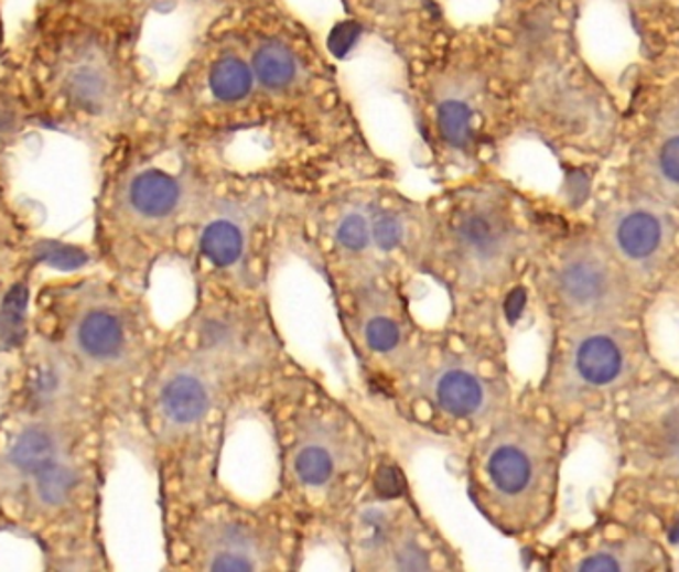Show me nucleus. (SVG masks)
<instances>
[{"label":"nucleus","mask_w":679,"mask_h":572,"mask_svg":"<svg viewBox=\"0 0 679 572\" xmlns=\"http://www.w3.org/2000/svg\"><path fill=\"white\" fill-rule=\"evenodd\" d=\"M398 381L413 408L453 432H481L507 410V384L475 342L418 346Z\"/></svg>","instance_id":"obj_3"},{"label":"nucleus","mask_w":679,"mask_h":572,"mask_svg":"<svg viewBox=\"0 0 679 572\" xmlns=\"http://www.w3.org/2000/svg\"><path fill=\"white\" fill-rule=\"evenodd\" d=\"M229 386L191 350L161 381L158 406L165 423L183 435L209 433L220 415Z\"/></svg>","instance_id":"obj_11"},{"label":"nucleus","mask_w":679,"mask_h":572,"mask_svg":"<svg viewBox=\"0 0 679 572\" xmlns=\"http://www.w3.org/2000/svg\"><path fill=\"white\" fill-rule=\"evenodd\" d=\"M638 361L632 332L608 322H582L560 350L559 380L580 392H606L628 380Z\"/></svg>","instance_id":"obj_10"},{"label":"nucleus","mask_w":679,"mask_h":572,"mask_svg":"<svg viewBox=\"0 0 679 572\" xmlns=\"http://www.w3.org/2000/svg\"><path fill=\"white\" fill-rule=\"evenodd\" d=\"M656 552L644 541L602 542L580 554L574 571H639L656 566Z\"/></svg>","instance_id":"obj_15"},{"label":"nucleus","mask_w":679,"mask_h":572,"mask_svg":"<svg viewBox=\"0 0 679 572\" xmlns=\"http://www.w3.org/2000/svg\"><path fill=\"white\" fill-rule=\"evenodd\" d=\"M36 495L48 507H61L71 499L78 487V475L71 465L54 462L44 472L34 475Z\"/></svg>","instance_id":"obj_24"},{"label":"nucleus","mask_w":679,"mask_h":572,"mask_svg":"<svg viewBox=\"0 0 679 572\" xmlns=\"http://www.w3.org/2000/svg\"><path fill=\"white\" fill-rule=\"evenodd\" d=\"M17 123V111L7 100H0V133L12 130Z\"/></svg>","instance_id":"obj_29"},{"label":"nucleus","mask_w":679,"mask_h":572,"mask_svg":"<svg viewBox=\"0 0 679 572\" xmlns=\"http://www.w3.org/2000/svg\"><path fill=\"white\" fill-rule=\"evenodd\" d=\"M58 388H61V376L54 368H41L32 378V393L41 402L54 400Z\"/></svg>","instance_id":"obj_27"},{"label":"nucleus","mask_w":679,"mask_h":572,"mask_svg":"<svg viewBox=\"0 0 679 572\" xmlns=\"http://www.w3.org/2000/svg\"><path fill=\"white\" fill-rule=\"evenodd\" d=\"M519 252L520 231L509 207L497 195L475 193L451 209L425 265L443 272L455 291L475 296L509 281Z\"/></svg>","instance_id":"obj_4"},{"label":"nucleus","mask_w":679,"mask_h":572,"mask_svg":"<svg viewBox=\"0 0 679 572\" xmlns=\"http://www.w3.org/2000/svg\"><path fill=\"white\" fill-rule=\"evenodd\" d=\"M616 257L634 267H648L656 261L666 245V227L658 215L634 209L619 217L612 231Z\"/></svg>","instance_id":"obj_13"},{"label":"nucleus","mask_w":679,"mask_h":572,"mask_svg":"<svg viewBox=\"0 0 679 572\" xmlns=\"http://www.w3.org/2000/svg\"><path fill=\"white\" fill-rule=\"evenodd\" d=\"M659 171L666 180L679 185V136L669 138L659 150Z\"/></svg>","instance_id":"obj_28"},{"label":"nucleus","mask_w":679,"mask_h":572,"mask_svg":"<svg viewBox=\"0 0 679 572\" xmlns=\"http://www.w3.org/2000/svg\"><path fill=\"white\" fill-rule=\"evenodd\" d=\"M360 36V26L356 22H340L334 32L330 34V51L338 56H344L354 48Z\"/></svg>","instance_id":"obj_26"},{"label":"nucleus","mask_w":679,"mask_h":572,"mask_svg":"<svg viewBox=\"0 0 679 572\" xmlns=\"http://www.w3.org/2000/svg\"><path fill=\"white\" fill-rule=\"evenodd\" d=\"M201 360L227 386L265 376L279 361V342L259 304L211 292L191 326Z\"/></svg>","instance_id":"obj_5"},{"label":"nucleus","mask_w":679,"mask_h":572,"mask_svg":"<svg viewBox=\"0 0 679 572\" xmlns=\"http://www.w3.org/2000/svg\"><path fill=\"white\" fill-rule=\"evenodd\" d=\"M342 321L362 360L371 366H390L396 376H400L420 346L406 301L390 279L346 287Z\"/></svg>","instance_id":"obj_8"},{"label":"nucleus","mask_w":679,"mask_h":572,"mask_svg":"<svg viewBox=\"0 0 679 572\" xmlns=\"http://www.w3.org/2000/svg\"><path fill=\"white\" fill-rule=\"evenodd\" d=\"M29 311V289L14 284L0 304V346L11 350L24 341V316Z\"/></svg>","instance_id":"obj_23"},{"label":"nucleus","mask_w":679,"mask_h":572,"mask_svg":"<svg viewBox=\"0 0 679 572\" xmlns=\"http://www.w3.org/2000/svg\"><path fill=\"white\" fill-rule=\"evenodd\" d=\"M64 91L76 108L90 114L101 111L110 101V76L100 64L84 62L68 72L64 80Z\"/></svg>","instance_id":"obj_18"},{"label":"nucleus","mask_w":679,"mask_h":572,"mask_svg":"<svg viewBox=\"0 0 679 572\" xmlns=\"http://www.w3.org/2000/svg\"><path fill=\"white\" fill-rule=\"evenodd\" d=\"M255 82V72L249 64L237 58V56H225L215 62L211 68L209 88L213 96L220 101L235 104L249 96Z\"/></svg>","instance_id":"obj_22"},{"label":"nucleus","mask_w":679,"mask_h":572,"mask_svg":"<svg viewBox=\"0 0 679 572\" xmlns=\"http://www.w3.org/2000/svg\"><path fill=\"white\" fill-rule=\"evenodd\" d=\"M559 475V447L545 423L527 413H500L473 445L467 487L479 511L509 535L547 521Z\"/></svg>","instance_id":"obj_1"},{"label":"nucleus","mask_w":679,"mask_h":572,"mask_svg":"<svg viewBox=\"0 0 679 572\" xmlns=\"http://www.w3.org/2000/svg\"><path fill=\"white\" fill-rule=\"evenodd\" d=\"M549 287L560 311L582 322H608L628 306V282L618 262L592 245L559 255Z\"/></svg>","instance_id":"obj_9"},{"label":"nucleus","mask_w":679,"mask_h":572,"mask_svg":"<svg viewBox=\"0 0 679 572\" xmlns=\"http://www.w3.org/2000/svg\"><path fill=\"white\" fill-rule=\"evenodd\" d=\"M183 183L163 170H146L131 180L128 202L136 215L146 222H168L180 212Z\"/></svg>","instance_id":"obj_14"},{"label":"nucleus","mask_w":679,"mask_h":572,"mask_svg":"<svg viewBox=\"0 0 679 572\" xmlns=\"http://www.w3.org/2000/svg\"><path fill=\"white\" fill-rule=\"evenodd\" d=\"M255 239L247 219L233 213H213L201 227L197 255L223 279L240 277L255 261Z\"/></svg>","instance_id":"obj_12"},{"label":"nucleus","mask_w":679,"mask_h":572,"mask_svg":"<svg viewBox=\"0 0 679 572\" xmlns=\"http://www.w3.org/2000/svg\"><path fill=\"white\" fill-rule=\"evenodd\" d=\"M297 61L289 46L280 42H265L252 58L255 78L269 90H284L297 78Z\"/></svg>","instance_id":"obj_21"},{"label":"nucleus","mask_w":679,"mask_h":572,"mask_svg":"<svg viewBox=\"0 0 679 572\" xmlns=\"http://www.w3.org/2000/svg\"><path fill=\"white\" fill-rule=\"evenodd\" d=\"M56 442L51 433L42 428H29L17 435L11 445L9 460L19 472L26 475H39L56 460Z\"/></svg>","instance_id":"obj_20"},{"label":"nucleus","mask_w":679,"mask_h":572,"mask_svg":"<svg viewBox=\"0 0 679 572\" xmlns=\"http://www.w3.org/2000/svg\"><path fill=\"white\" fill-rule=\"evenodd\" d=\"M282 483L300 507L346 509L370 475V442L328 398L302 400L280 423Z\"/></svg>","instance_id":"obj_2"},{"label":"nucleus","mask_w":679,"mask_h":572,"mask_svg":"<svg viewBox=\"0 0 679 572\" xmlns=\"http://www.w3.org/2000/svg\"><path fill=\"white\" fill-rule=\"evenodd\" d=\"M435 126L440 131L441 141L451 150L461 153L473 150L477 138V123L470 100L461 96L443 98L435 110Z\"/></svg>","instance_id":"obj_17"},{"label":"nucleus","mask_w":679,"mask_h":572,"mask_svg":"<svg viewBox=\"0 0 679 572\" xmlns=\"http://www.w3.org/2000/svg\"><path fill=\"white\" fill-rule=\"evenodd\" d=\"M78 344L86 356L108 361L120 356L126 346L123 322L110 311H91L78 326Z\"/></svg>","instance_id":"obj_16"},{"label":"nucleus","mask_w":679,"mask_h":572,"mask_svg":"<svg viewBox=\"0 0 679 572\" xmlns=\"http://www.w3.org/2000/svg\"><path fill=\"white\" fill-rule=\"evenodd\" d=\"M34 261L44 262L56 271H76L88 262V255L84 249L64 245L58 241H42L34 247Z\"/></svg>","instance_id":"obj_25"},{"label":"nucleus","mask_w":679,"mask_h":572,"mask_svg":"<svg viewBox=\"0 0 679 572\" xmlns=\"http://www.w3.org/2000/svg\"><path fill=\"white\" fill-rule=\"evenodd\" d=\"M648 428L644 432V447L649 457L668 465L669 470H679V406L659 408L658 413L649 418Z\"/></svg>","instance_id":"obj_19"},{"label":"nucleus","mask_w":679,"mask_h":572,"mask_svg":"<svg viewBox=\"0 0 679 572\" xmlns=\"http://www.w3.org/2000/svg\"><path fill=\"white\" fill-rule=\"evenodd\" d=\"M669 542L671 544H678L679 547V515L676 517V521L671 522V527H669Z\"/></svg>","instance_id":"obj_30"},{"label":"nucleus","mask_w":679,"mask_h":572,"mask_svg":"<svg viewBox=\"0 0 679 572\" xmlns=\"http://www.w3.org/2000/svg\"><path fill=\"white\" fill-rule=\"evenodd\" d=\"M354 566L362 571H435L445 559L420 521L408 492L396 497L368 493L348 519Z\"/></svg>","instance_id":"obj_7"},{"label":"nucleus","mask_w":679,"mask_h":572,"mask_svg":"<svg viewBox=\"0 0 679 572\" xmlns=\"http://www.w3.org/2000/svg\"><path fill=\"white\" fill-rule=\"evenodd\" d=\"M191 561L201 571H277L290 566L289 532L257 511L215 503L205 507L187 535Z\"/></svg>","instance_id":"obj_6"}]
</instances>
